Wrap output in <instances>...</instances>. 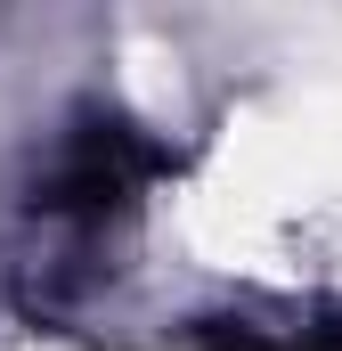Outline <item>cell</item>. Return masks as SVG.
Wrapping results in <instances>:
<instances>
[{"mask_svg": "<svg viewBox=\"0 0 342 351\" xmlns=\"http://www.w3.org/2000/svg\"><path fill=\"white\" fill-rule=\"evenodd\" d=\"M163 164L171 156L139 131V123L98 114V123H82V131L57 147V164L41 172L33 204H41V213H74V221H106V213H131L139 188L163 172Z\"/></svg>", "mask_w": 342, "mask_h": 351, "instance_id": "cell-1", "label": "cell"}]
</instances>
